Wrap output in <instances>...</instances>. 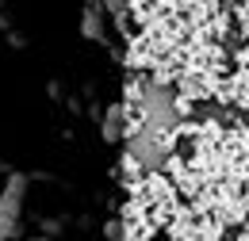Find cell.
Instances as JSON below:
<instances>
[{"instance_id":"cell-1","label":"cell","mask_w":249,"mask_h":241,"mask_svg":"<svg viewBox=\"0 0 249 241\" xmlns=\"http://www.w3.org/2000/svg\"><path fill=\"white\" fill-rule=\"evenodd\" d=\"M130 203L146 214V222L154 226V234H157V230H169V222L180 214V191L173 188L169 176L146 172L142 180L130 188Z\"/></svg>"},{"instance_id":"cell-2","label":"cell","mask_w":249,"mask_h":241,"mask_svg":"<svg viewBox=\"0 0 249 241\" xmlns=\"http://www.w3.org/2000/svg\"><path fill=\"white\" fill-rule=\"evenodd\" d=\"M218 96H222L226 103H234V107H249V69H242V65H238V69L222 81Z\"/></svg>"},{"instance_id":"cell-3","label":"cell","mask_w":249,"mask_h":241,"mask_svg":"<svg viewBox=\"0 0 249 241\" xmlns=\"http://www.w3.org/2000/svg\"><path fill=\"white\" fill-rule=\"evenodd\" d=\"M100 134H104V142H119V138L126 134V126H123V103H111V107L104 111Z\"/></svg>"},{"instance_id":"cell-4","label":"cell","mask_w":249,"mask_h":241,"mask_svg":"<svg viewBox=\"0 0 249 241\" xmlns=\"http://www.w3.org/2000/svg\"><path fill=\"white\" fill-rule=\"evenodd\" d=\"M104 4H89L85 16H81V34L85 38H104Z\"/></svg>"},{"instance_id":"cell-5","label":"cell","mask_w":249,"mask_h":241,"mask_svg":"<svg viewBox=\"0 0 249 241\" xmlns=\"http://www.w3.org/2000/svg\"><path fill=\"white\" fill-rule=\"evenodd\" d=\"M230 23H234V31L246 38V46H249V4H238V8H230Z\"/></svg>"},{"instance_id":"cell-6","label":"cell","mask_w":249,"mask_h":241,"mask_svg":"<svg viewBox=\"0 0 249 241\" xmlns=\"http://www.w3.org/2000/svg\"><path fill=\"white\" fill-rule=\"evenodd\" d=\"M104 234H107L111 241H123V222H107V226H104Z\"/></svg>"},{"instance_id":"cell-7","label":"cell","mask_w":249,"mask_h":241,"mask_svg":"<svg viewBox=\"0 0 249 241\" xmlns=\"http://www.w3.org/2000/svg\"><path fill=\"white\" fill-rule=\"evenodd\" d=\"M242 226H246V230H242V234H246V238H249V218H246V222H242Z\"/></svg>"},{"instance_id":"cell-8","label":"cell","mask_w":249,"mask_h":241,"mask_svg":"<svg viewBox=\"0 0 249 241\" xmlns=\"http://www.w3.org/2000/svg\"><path fill=\"white\" fill-rule=\"evenodd\" d=\"M31 241H50V238H31Z\"/></svg>"},{"instance_id":"cell-9","label":"cell","mask_w":249,"mask_h":241,"mask_svg":"<svg viewBox=\"0 0 249 241\" xmlns=\"http://www.w3.org/2000/svg\"><path fill=\"white\" fill-rule=\"evenodd\" d=\"M238 241H249V238H246V234H242V238H238Z\"/></svg>"},{"instance_id":"cell-10","label":"cell","mask_w":249,"mask_h":241,"mask_svg":"<svg viewBox=\"0 0 249 241\" xmlns=\"http://www.w3.org/2000/svg\"><path fill=\"white\" fill-rule=\"evenodd\" d=\"M169 241H180V238H169Z\"/></svg>"}]
</instances>
